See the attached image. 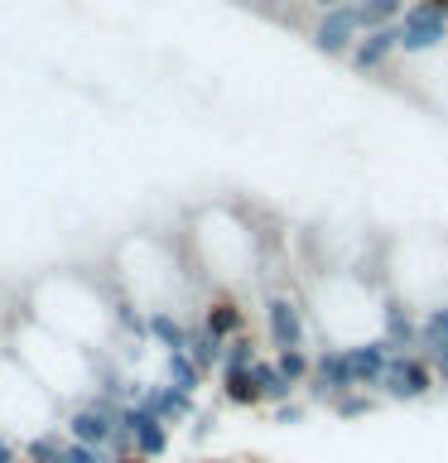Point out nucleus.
<instances>
[{
	"instance_id": "30",
	"label": "nucleus",
	"mask_w": 448,
	"mask_h": 463,
	"mask_svg": "<svg viewBox=\"0 0 448 463\" xmlns=\"http://www.w3.org/2000/svg\"><path fill=\"white\" fill-rule=\"evenodd\" d=\"M357 5H367V0H357Z\"/></svg>"
},
{
	"instance_id": "18",
	"label": "nucleus",
	"mask_w": 448,
	"mask_h": 463,
	"mask_svg": "<svg viewBox=\"0 0 448 463\" xmlns=\"http://www.w3.org/2000/svg\"><path fill=\"white\" fill-rule=\"evenodd\" d=\"M164 382H169L173 391H183V396H198L202 372H198V362L188 357V353H169V357H164Z\"/></svg>"
},
{
	"instance_id": "8",
	"label": "nucleus",
	"mask_w": 448,
	"mask_h": 463,
	"mask_svg": "<svg viewBox=\"0 0 448 463\" xmlns=\"http://www.w3.org/2000/svg\"><path fill=\"white\" fill-rule=\"evenodd\" d=\"M400 24V20H396ZM386 24V29H371V34H361L352 43V53H347V63H352L357 72H381L390 58L400 53V29Z\"/></svg>"
},
{
	"instance_id": "16",
	"label": "nucleus",
	"mask_w": 448,
	"mask_h": 463,
	"mask_svg": "<svg viewBox=\"0 0 448 463\" xmlns=\"http://www.w3.org/2000/svg\"><path fill=\"white\" fill-rule=\"evenodd\" d=\"M68 434L63 430H39L24 439V463H63Z\"/></svg>"
},
{
	"instance_id": "2",
	"label": "nucleus",
	"mask_w": 448,
	"mask_h": 463,
	"mask_svg": "<svg viewBox=\"0 0 448 463\" xmlns=\"http://www.w3.org/2000/svg\"><path fill=\"white\" fill-rule=\"evenodd\" d=\"M434 386H439L434 382V367L419 353H390V367L381 382V391L390 401H425Z\"/></svg>"
},
{
	"instance_id": "19",
	"label": "nucleus",
	"mask_w": 448,
	"mask_h": 463,
	"mask_svg": "<svg viewBox=\"0 0 448 463\" xmlns=\"http://www.w3.org/2000/svg\"><path fill=\"white\" fill-rule=\"evenodd\" d=\"M251 376H256L260 396H266V401H275V405H285V401H289V391H294V386H289L285 376H280V367H275V357H256Z\"/></svg>"
},
{
	"instance_id": "10",
	"label": "nucleus",
	"mask_w": 448,
	"mask_h": 463,
	"mask_svg": "<svg viewBox=\"0 0 448 463\" xmlns=\"http://www.w3.org/2000/svg\"><path fill=\"white\" fill-rule=\"evenodd\" d=\"M381 338L390 343V353H419V318L396 295H386L381 304Z\"/></svg>"
},
{
	"instance_id": "17",
	"label": "nucleus",
	"mask_w": 448,
	"mask_h": 463,
	"mask_svg": "<svg viewBox=\"0 0 448 463\" xmlns=\"http://www.w3.org/2000/svg\"><path fill=\"white\" fill-rule=\"evenodd\" d=\"M222 401H231V405H241V411H256L260 401V386H256V376H251V367L246 372H222Z\"/></svg>"
},
{
	"instance_id": "26",
	"label": "nucleus",
	"mask_w": 448,
	"mask_h": 463,
	"mask_svg": "<svg viewBox=\"0 0 448 463\" xmlns=\"http://www.w3.org/2000/svg\"><path fill=\"white\" fill-rule=\"evenodd\" d=\"M313 5H318V14H323V10H338V5H352V0H313Z\"/></svg>"
},
{
	"instance_id": "25",
	"label": "nucleus",
	"mask_w": 448,
	"mask_h": 463,
	"mask_svg": "<svg viewBox=\"0 0 448 463\" xmlns=\"http://www.w3.org/2000/svg\"><path fill=\"white\" fill-rule=\"evenodd\" d=\"M0 463H20V449L10 444V434L0 430Z\"/></svg>"
},
{
	"instance_id": "15",
	"label": "nucleus",
	"mask_w": 448,
	"mask_h": 463,
	"mask_svg": "<svg viewBox=\"0 0 448 463\" xmlns=\"http://www.w3.org/2000/svg\"><path fill=\"white\" fill-rule=\"evenodd\" d=\"M352 10H357V29H361V34H371V29H386V24L400 20L405 0H367V5H357V0H352Z\"/></svg>"
},
{
	"instance_id": "7",
	"label": "nucleus",
	"mask_w": 448,
	"mask_h": 463,
	"mask_svg": "<svg viewBox=\"0 0 448 463\" xmlns=\"http://www.w3.org/2000/svg\"><path fill=\"white\" fill-rule=\"evenodd\" d=\"M347 372H352L357 391L367 386H381L386 382V367H390V343L386 338H361V343H347Z\"/></svg>"
},
{
	"instance_id": "1",
	"label": "nucleus",
	"mask_w": 448,
	"mask_h": 463,
	"mask_svg": "<svg viewBox=\"0 0 448 463\" xmlns=\"http://www.w3.org/2000/svg\"><path fill=\"white\" fill-rule=\"evenodd\" d=\"M396 29H400V53H405V58L434 53V49L448 39V10L425 5V0H410Z\"/></svg>"
},
{
	"instance_id": "9",
	"label": "nucleus",
	"mask_w": 448,
	"mask_h": 463,
	"mask_svg": "<svg viewBox=\"0 0 448 463\" xmlns=\"http://www.w3.org/2000/svg\"><path fill=\"white\" fill-rule=\"evenodd\" d=\"M135 405H145V411H150L154 420H164V425H179V420H193V415H198V411H193V396L173 391L169 382H145Z\"/></svg>"
},
{
	"instance_id": "27",
	"label": "nucleus",
	"mask_w": 448,
	"mask_h": 463,
	"mask_svg": "<svg viewBox=\"0 0 448 463\" xmlns=\"http://www.w3.org/2000/svg\"><path fill=\"white\" fill-rule=\"evenodd\" d=\"M111 463H150V458H140V454H126V458H111Z\"/></svg>"
},
{
	"instance_id": "5",
	"label": "nucleus",
	"mask_w": 448,
	"mask_h": 463,
	"mask_svg": "<svg viewBox=\"0 0 448 463\" xmlns=\"http://www.w3.org/2000/svg\"><path fill=\"white\" fill-rule=\"evenodd\" d=\"M309 39H313V49H318V53H328V58H347V53H352V43L361 39V29H357V10H352V5L323 10V14H318V24L309 29Z\"/></svg>"
},
{
	"instance_id": "11",
	"label": "nucleus",
	"mask_w": 448,
	"mask_h": 463,
	"mask_svg": "<svg viewBox=\"0 0 448 463\" xmlns=\"http://www.w3.org/2000/svg\"><path fill=\"white\" fill-rule=\"evenodd\" d=\"M419 357L429 367H448V304H429L419 318Z\"/></svg>"
},
{
	"instance_id": "20",
	"label": "nucleus",
	"mask_w": 448,
	"mask_h": 463,
	"mask_svg": "<svg viewBox=\"0 0 448 463\" xmlns=\"http://www.w3.org/2000/svg\"><path fill=\"white\" fill-rule=\"evenodd\" d=\"M275 367H280V376L289 386H303L313 376V357L303 347H289V353H275Z\"/></svg>"
},
{
	"instance_id": "29",
	"label": "nucleus",
	"mask_w": 448,
	"mask_h": 463,
	"mask_svg": "<svg viewBox=\"0 0 448 463\" xmlns=\"http://www.w3.org/2000/svg\"><path fill=\"white\" fill-rule=\"evenodd\" d=\"M198 463H212V458H198Z\"/></svg>"
},
{
	"instance_id": "23",
	"label": "nucleus",
	"mask_w": 448,
	"mask_h": 463,
	"mask_svg": "<svg viewBox=\"0 0 448 463\" xmlns=\"http://www.w3.org/2000/svg\"><path fill=\"white\" fill-rule=\"evenodd\" d=\"M63 463H111V458H101V449H87V444H72V439H68Z\"/></svg>"
},
{
	"instance_id": "3",
	"label": "nucleus",
	"mask_w": 448,
	"mask_h": 463,
	"mask_svg": "<svg viewBox=\"0 0 448 463\" xmlns=\"http://www.w3.org/2000/svg\"><path fill=\"white\" fill-rule=\"evenodd\" d=\"M63 434L72 444H87V449H107L111 434H116V405H107L101 396H87L82 405L68 411V425Z\"/></svg>"
},
{
	"instance_id": "24",
	"label": "nucleus",
	"mask_w": 448,
	"mask_h": 463,
	"mask_svg": "<svg viewBox=\"0 0 448 463\" xmlns=\"http://www.w3.org/2000/svg\"><path fill=\"white\" fill-rule=\"evenodd\" d=\"M275 420H280V425H299V420H303V405H299V401L275 405Z\"/></svg>"
},
{
	"instance_id": "14",
	"label": "nucleus",
	"mask_w": 448,
	"mask_h": 463,
	"mask_svg": "<svg viewBox=\"0 0 448 463\" xmlns=\"http://www.w3.org/2000/svg\"><path fill=\"white\" fill-rule=\"evenodd\" d=\"M222 353H227V343L217 338V333L202 328V318H198V324H188V357L198 362V372H202V376H208L212 367L222 372Z\"/></svg>"
},
{
	"instance_id": "12",
	"label": "nucleus",
	"mask_w": 448,
	"mask_h": 463,
	"mask_svg": "<svg viewBox=\"0 0 448 463\" xmlns=\"http://www.w3.org/2000/svg\"><path fill=\"white\" fill-rule=\"evenodd\" d=\"M145 333H150L154 347H164V357L188 353V318H179L173 309H150L145 314Z\"/></svg>"
},
{
	"instance_id": "22",
	"label": "nucleus",
	"mask_w": 448,
	"mask_h": 463,
	"mask_svg": "<svg viewBox=\"0 0 448 463\" xmlns=\"http://www.w3.org/2000/svg\"><path fill=\"white\" fill-rule=\"evenodd\" d=\"M371 396H367V391H347V396L342 401H332V415H342V420H352V415H367L371 411Z\"/></svg>"
},
{
	"instance_id": "6",
	"label": "nucleus",
	"mask_w": 448,
	"mask_h": 463,
	"mask_svg": "<svg viewBox=\"0 0 448 463\" xmlns=\"http://www.w3.org/2000/svg\"><path fill=\"white\" fill-rule=\"evenodd\" d=\"M309 396L313 401H342L347 391H357V382H352V372H347V353L342 347H323V353H313V376L309 382Z\"/></svg>"
},
{
	"instance_id": "13",
	"label": "nucleus",
	"mask_w": 448,
	"mask_h": 463,
	"mask_svg": "<svg viewBox=\"0 0 448 463\" xmlns=\"http://www.w3.org/2000/svg\"><path fill=\"white\" fill-rule=\"evenodd\" d=\"M202 328L208 333H217L222 343H231V338H241L246 333V309L237 299H227V295H217L208 309H202Z\"/></svg>"
},
{
	"instance_id": "28",
	"label": "nucleus",
	"mask_w": 448,
	"mask_h": 463,
	"mask_svg": "<svg viewBox=\"0 0 448 463\" xmlns=\"http://www.w3.org/2000/svg\"><path fill=\"white\" fill-rule=\"evenodd\" d=\"M425 5H439V10H448V0H425Z\"/></svg>"
},
{
	"instance_id": "21",
	"label": "nucleus",
	"mask_w": 448,
	"mask_h": 463,
	"mask_svg": "<svg viewBox=\"0 0 448 463\" xmlns=\"http://www.w3.org/2000/svg\"><path fill=\"white\" fill-rule=\"evenodd\" d=\"M256 357H260V347L251 333H241V338H231L227 343V353H222V372H246V367H256Z\"/></svg>"
},
{
	"instance_id": "4",
	"label": "nucleus",
	"mask_w": 448,
	"mask_h": 463,
	"mask_svg": "<svg viewBox=\"0 0 448 463\" xmlns=\"http://www.w3.org/2000/svg\"><path fill=\"white\" fill-rule=\"evenodd\" d=\"M266 338L275 353H289V347H303L309 338V318H303V304L289 295H266Z\"/></svg>"
}]
</instances>
